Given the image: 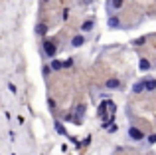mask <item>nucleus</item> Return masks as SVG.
Wrapping results in <instances>:
<instances>
[{
  "mask_svg": "<svg viewBox=\"0 0 156 155\" xmlns=\"http://www.w3.org/2000/svg\"><path fill=\"white\" fill-rule=\"evenodd\" d=\"M129 137L133 141H142L146 135H144V131H140L138 127H129Z\"/></svg>",
  "mask_w": 156,
  "mask_h": 155,
  "instance_id": "1",
  "label": "nucleus"
},
{
  "mask_svg": "<svg viewBox=\"0 0 156 155\" xmlns=\"http://www.w3.org/2000/svg\"><path fill=\"white\" fill-rule=\"evenodd\" d=\"M119 85H121V81H119L117 78H113V80H109V81H107V88H109V89H117Z\"/></svg>",
  "mask_w": 156,
  "mask_h": 155,
  "instance_id": "6",
  "label": "nucleus"
},
{
  "mask_svg": "<svg viewBox=\"0 0 156 155\" xmlns=\"http://www.w3.org/2000/svg\"><path fill=\"white\" fill-rule=\"evenodd\" d=\"M46 30H48V26H46V24H40V26L36 28V32H38V34H46Z\"/></svg>",
  "mask_w": 156,
  "mask_h": 155,
  "instance_id": "12",
  "label": "nucleus"
},
{
  "mask_svg": "<svg viewBox=\"0 0 156 155\" xmlns=\"http://www.w3.org/2000/svg\"><path fill=\"white\" fill-rule=\"evenodd\" d=\"M122 2H125V0H109V6L113 8V10H121Z\"/></svg>",
  "mask_w": 156,
  "mask_h": 155,
  "instance_id": "5",
  "label": "nucleus"
},
{
  "mask_svg": "<svg viewBox=\"0 0 156 155\" xmlns=\"http://www.w3.org/2000/svg\"><path fill=\"white\" fill-rule=\"evenodd\" d=\"M138 66H140V70H142V72L150 70V62H148V60H140V64H138Z\"/></svg>",
  "mask_w": 156,
  "mask_h": 155,
  "instance_id": "9",
  "label": "nucleus"
},
{
  "mask_svg": "<svg viewBox=\"0 0 156 155\" xmlns=\"http://www.w3.org/2000/svg\"><path fill=\"white\" fill-rule=\"evenodd\" d=\"M44 52H46L50 58H53V56H55V52H57L55 42H51V40H46V42H44Z\"/></svg>",
  "mask_w": 156,
  "mask_h": 155,
  "instance_id": "2",
  "label": "nucleus"
},
{
  "mask_svg": "<svg viewBox=\"0 0 156 155\" xmlns=\"http://www.w3.org/2000/svg\"><path fill=\"white\" fill-rule=\"evenodd\" d=\"M142 89H146V85H144V80H142V81H136V84H134V88H133V92H134V93H140Z\"/></svg>",
  "mask_w": 156,
  "mask_h": 155,
  "instance_id": "7",
  "label": "nucleus"
},
{
  "mask_svg": "<svg viewBox=\"0 0 156 155\" xmlns=\"http://www.w3.org/2000/svg\"><path fill=\"white\" fill-rule=\"evenodd\" d=\"M109 26L111 28H119V26H121V20H119L117 16H111V18H109Z\"/></svg>",
  "mask_w": 156,
  "mask_h": 155,
  "instance_id": "8",
  "label": "nucleus"
},
{
  "mask_svg": "<svg viewBox=\"0 0 156 155\" xmlns=\"http://www.w3.org/2000/svg\"><path fill=\"white\" fill-rule=\"evenodd\" d=\"M89 30H93V22L91 20H87V22L83 24V32H89Z\"/></svg>",
  "mask_w": 156,
  "mask_h": 155,
  "instance_id": "11",
  "label": "nucleus"
},
{
  "mask_svg": "<svg viewBox=\"0 0 156 155\" xmlns=\"http://www.w3.org/2000/svg\"><path fill=\"white\" fill-rule=\"evenodd\" d=\"M144 85H146V92H154V89H156V80H154V78H146Z\"/></svg>",
  "mask_w": 156,
  "mask_h": 155,
  "instance_id": "4",
  "label": "nucleus"
},
{
  "mask_svg": "<svg viewBox=\"0 0 156 155\" xmlns=\"http://www.w3.org/2000/svg\"><path fill=\"white\" fill-rule=\"evenodd\" d=\"M148 143H156V133H152V135H148Z\"/></svg>",
  "mask_w": 156,
  "mask_h": 155,
  "instance_id": "14",
  "label": "nucleus"
},
{
  "mask_svg": "<svg viewBox=\"0 0 156 155\" xmlns=\"http://www.w3.org/2000/svg\"><path fill=\"white\" fill-rule=\"evenodd\" d=\"M83 44H85V36H83V34L73 36V40H71V46H73V48H79V46H83Z\"/></svg>",
  "mask_w": 156,
  "mask_h": 155,
  "instance_id": "3",
  "label": "nucleus"
},
{
  "mask_svg": "<svg viewBox=\"0 0 156 155\" xmlns=\"http://www.w3.org/2000/svg\"><path fill=\"white\" fill-rule=\"evenodd\" d=\"M55 129H57V131L61 133V135H65V129H63V125H61L59 121H55Z\"/></svg>",
  "mask_w": 156,
  "mask_h": 155,
  "instance_id": "13",
  "label": "nucleus"
},
{
  "mask_svg": "<svg viewBox=\"0 0 156 155\" xmlns=\"http://www.w3.org/2000/svg\"><path fill=\"white\" fill-rule=\"evenodd\" d=\"M61 68H63V64H61V62H57V60H53V62H51V70H61Z\"/></svg>",
  "mask_w": 156,
  "mask_h": 155,
  "instance_id": "10",
  "label": "nucleus"
}]
</instances>
